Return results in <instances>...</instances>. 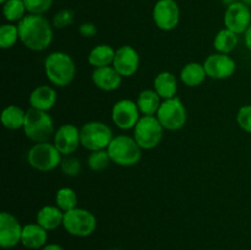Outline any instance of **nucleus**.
<instances>
[{
    "instance_id": "obj_1",
    "label": "nucleus",
    "mask_w": 251,
    "mask_h": 250,
    "mask_svg": "<svg viewBox=\"0 0 251 250\" xmlns=\"http://www.w3.org/2000/svg\"><path fill=\"white\" fill-rule=\"evenodd\" d=\"M17 28L20 41L31 50H44L53 41V27L43 15H26L21 21L17 22Z\"/></svg>"
},
{
    "instance_id": "obj_2",
    "label": "nucleus",
    "mask_w": 251,
    "mask_h": 250,
    "mask_svg": "<svg viewBox=\"0 0 251 250\" xmlns=\"http://www.w3.org/2000/svg\"><path fill=\"white\" fill-rule=\"evenodd\" d=\"M44 73L49 82L58 87H65L73 82L76 66L73 58L64 51L50 53L44 60Z\"/></svg>"
},
{
    "instance_id": "obj_3",
    "label": "nucleus",
    "mask_w": 251,
    "mask_h": 250,
    "mask_svg": "<svg viewBox=\"0 0 251 250\" xmlns=\"http://www.w3.org/2000/svg\"><path fill=\"white\" fill-rule=\"evenodd\" d=\"M141 150L134 137L118 135L113 137L107 151L113 163L122 167H131L139 163L141 159Z\"/></svg>"
},
{
    "instance_id": "obj_4",
    "label": "nucleus",
    "mask_w": 251,
    "mask_h": 250,
    "mask_svg": "<svg viewBox=\"0 0 251 250\" xmlns=\"http://www.w3.org/2000/svg\"><path fill=\"white\" fill-rule=\"evenodd\" d=\"M25 135L33 142H47L55 134L54 122L48 112L29 108L26 112L24 127Z\"/></svg>"
},
{
    "instance_id": "obj_5",
    "label": "nucleus",
    "mask_w": 251,
    "mask_h": 250,
    "mask_svg": "<svg viewBox=\"0 0 251 250\" xmlns=\"http://www.w3.org/2000/svg\"><path fill=\"white\" fill-rule=\"evenodd\" d=\"M61 156L63 154L59 152L54 144H50L49 141L38 142L29 149L27 153V161L29 166L37 171L49 172L60 166L63 161Z\"/></svg>"
},
{
    "instance_id": "obj_6",
    "label": "nucleus",
    "mask_w": 251,
    "mask_h": 250,
    "mask_svg": "<svg viewBox=\"0 0 251 250\" xmlns=\"http://www.w3.org/2000/svg\"><path fill=\"white\" fill-rule=\"evenodd\" d=\"M163 131L156 115H142L134 127V139L142 150H152L161 144Z\"/></svg>"
},
{
    "instance_id": "obj_7",
    "label": "nucleus",
    "mask_w": 251,
    "mask_h": 250,
    "mask_svg": "<svg viewBox=\"0 0 251 250\" xmlns=\"http://www.w3.org/2000/svg\"><path fill=\"white\" fill-rule=\"evenodd\" d=\"M63 227L70 235L85 238L92 234L97 227V220L91 211L76 207L64 212Z\"/></svg>"
},
{
    "instance_id": "obj_8",
    "label": "nucleus",
    "mask_w": 251,
    "mask_h": 250,
    "mask_svg": "<svg viewBox=\"0 0 251 250\" xmlns=\"http://www.w3.org/2000/svg\"><path fill=\"white\" fill-rule=\"evenodd\" d=\"M81 145L92 151L107 150L113 140V131L102 122H88L80 129Z\"/></svg>"
},
{
    "instance_id": "obj_9",
    "label": "nucleus",
    "mask_w": 251,
    "mask_h": 250,
    "mask_svg": "<svg viewBox=\"0 0 251 250\" xmlns=\"http://www.w3.org/2000/svg\"><path fill=\"white\" fill-rule=\"evenodd\" d=\"M156 117L162 126L164 127V130L176 131L185 125L188 114H186L185 105L183 104L180 98L176 96V97L164 100L162 102Z\"/></svg>"
},
{
    "instance_id": "obj_10",
    "label": "nucleus",
    "mask_w": 251,
    "mask_h": 250,
    "mask_svg": "<svg viewBox=\"0 0 251 250\" xmlns=\"http://www.w3.org/2000/svg\"><path fill=\"white\" fill-rule=\"evenodd\" d=\"M152 17L162 31H173L180 21V9L176 0H158L154 4Z\"/></svg>"
},
{
    "instance_id": "obj_11",
    "label": "nucleus",
    "mask_w": 251,
    "mask_h": 250,
    "mask_svg": "<svg viewBox=\"0 0 251 250\" xmlns=\"http://www.w3.org/2000/svg\"><path fill=\"white\" fill-rule=\"evenodd\" d=\"M140 112L137 103L131 100H120L114 103L112 108V120L119 129H134L140 120Z\"/></svg>"
},
{
    "instance_id": "obj_12",
    "label": "nucleus",
    "mask_w": 251,
    "mask_h": 250,
    "mask_svg": "<svg viewBox=\"0 0 251 250\" xmlns=\"http://www.w3.org/2000/svg\"><path fill=\"white\" fill-rule=\"evenodd\" d=\"M223 22L226 28L230 29L238 36L245 33L251 25L250 7L242 1L234 2L226 9Z\"/></svg>"
},
{
    "instance_id": "obj_13",
    "label": "nucleus",
    "mask_w": 251,
    "mask_h": 250,
    "mask_svg": "<svg viewBox=\"0 0 251 250\" xmlns=\"http://www.w3.org/2000/svg\"><path fill=\"white\" fill-rule=\"evenodd\" d=\"M206 74L213 80H226L233 76L237 69L234 59L229 54L215 53L207 56L203 63Z\"/></svg>"
},
{
    "instance_id": "obj_14",
    "label": "nucleus",
    "mask_w": 251,
    "mask_h": 250,
    "mask_svg": "<svg viewBox=\"0 0 251 250\" xmlns=\"http://www.w3.org/2000/svg\"><path fill=\"white\" fill-rule=\"evenodd\" d=\"M24 227L10 212L0 213V245L4 249H11L21 243Z\"/></svg>"
},
{
    "instance_id": "obj_15",
    "label": "nucleus",
    "mask_w": 251,
    "mask_h": 250,
    "mask_svg": "<svg viewBox=\"0 0 251 250\" xmlns=\"http://www.w3.org/2000/svg\"><path fill=\"white\" fill-rule=\"evenodd\" d=\"M54 145L63 156H70L81 145L80 130L74 124H63L54 134Z\"/></svg>"
},
{
    "instance_id": "obj_16",
    "label": "nucleus",
    "mask_w": 251,
    "mask_h": 250,
    "mask_svg": "<svg viewBox=\"0 0 251 250\" xmlns=\"http://www.w3.org/2000/svg\"><path fill=\"white\" fill-rule=\"evenodd\" d=\"M140 65V56L136 49L131 46L119 47L115 50L114 61H113V68L123 76V77H129L132 76L137 71Z\"/></svg>"
},
{
    "instance_id": "obj_17",
    "label": "nucleus",
    "mask_w": 251,
    "mask_h": 250,
    "mask_svg": "<svg viewBox=\"0 0 251 250\" xmlns=\"http://www.w3.org/2000/svg\"><path fill=\"white\" fill-rule=\"evenodd\" d=\"M123 76L113 68V65L96 68L92 73V82L102 91H115L122 85Z\"/></svg>"
},
{
    "instance_id": "obj_18",
    "label": "nucleus",
    "mask_w": 251,
    "mask_h": 250,
    "mask_svg": "<svg viewBox=\"0 0 251 250\" xmlns=\"http://www.w3.org/2000/svg\"><path fill=\"white\" fill-rule=\"evenodd\" d=\"M56 100L55 90L48 85H42L34 88L29 95V105L34 109L48 112L55 105Z\"/></svg>"
},
{
    "instance_id": "obj_19",
    "label": "nucleus",
    "mask_w": 251,
    "mask_h": 250,
    "mask_svg": "<svg viewBox=\"0 0 251 250\" xmlns=\"http://www.w3.org/2000/svg\"><path fill=\"white\" fill-rule=\"evenodd\" d=\"M48 230L44 229L38 223H29L24 225L21 237V244L28 249H42L47 245Z\"/></svg>"
},
{
    "instance_id": "obj_20",
    "label": "nucleus",
    "mask_w": 251,
    "mask_h": 250,
    "mask_svg": "<svg viewBox=\"0 0 251 250\" xmlns=\"http://www.w3.org/2000/svg\"><path fill=\"white\" fill-rule=\"evenodd\" d=\"M63 221L64 212L58 206H43L36 216V222L48 232L63 225Z\"/></svg>"
},
{
    "instance_id": "obj_21",
    "label": "nucleus",
    "mask_w": 251,
    "mask_h": 250,
    "mask_svg": "<svg viewBox=\"0 0 251 250\" xmlns=\"http://www.w3.org/2000/svg\"><path fill=\"white\" fill-rule=\"evenodd\" d=\"M153 87L159 97L163 100H169V98L176 97V91H178V81L172 73L162 71L154 78Z\"/></svg>"
},
{
    "instance_id": "obj_22",
    "label": "nucleus",
    "mask_w": 251,
    "mask_h": 250,
    "mask_svg": "<svg viewBox=\"0 0 251 250\" xmlns=\"http://www.w3.org/2000/svg\"><path fill=\"white\" fill-rule=\"evenodd\" d=\"M205 66L200 63H188L180 71V80L184 85L189 87L200 86L206 80Z\"/></svg>"
},
{
    "instance_id": "obj_23",
    "label": "nucleus",
    "mask_w": 251,
    "mask_h": 250,
    "mask_svg": "<svg viewBox=\"0 0 251 250\" xmlns=\"http://www.w3.org/2000/svg\"><path fill=\"white\" fill-rule=\"evenodd\" d=\"M115 50L109 44H97L88 54V64L93 68L113 65Z\"/></svg>"
},
{
    "instance_id": "obj_24",
    "label": "nucleus",
    "mask_w": 251,
    "mask_h": 250,
    "mask_svg": "<svg viewBox=\"0 0 251 250\" xmlns=\"http://www.w3.org/2000/svg\"><path fill=\"white\" fill-rule=\"evenodd\" d=\"M137 107L144 115H156L161 107V97L154 90H144L137 97Z\"/></svg>"
},
{
    "instance_id": "obj_25",
    "label": "nucleus",
    "mask_w": 251,
    "mask_h": 250,
    "mask_svg": "<svg viewBox=\"0 0 251 250\" xmlns=\"http://www.w3.org/2000/svg\"><path fill=\"white\" fill-rule=\"evenodd\" d=\"M26 112L17 105H7L1 113V123L6 129L19 130L24 127Z\"/></svg>"
},
{
    "instance_id": "obj_26",
    "label": "nucleus",
    "mask_w": 251,
    "mask_h": 250,
    "mask_svg": "<svg viewBox=\"0 0 251 250\" xmlns=\"http://www.w3.org/2000/svg\"><path fill=\"white\" fill-rule=\"evenodd\" d=\"M238 44V34L228 28H223L216 34L213 39V47L217 53L229 54L235 49Z\"/></svg>"
},
{
    "instance_id": "obj_27",
    "label": "nucleus",
    "mask_w": 251,
    "mask_h": 250,
    "mask_svg": "<svg viewBox=\"0 0 251 250\" xmlns=\"http://www.w3.org/2000/svg\"><path fill=\"white\" fill-rule=\"evenodd\" d=\"M55 203L63 212L74 210L77 207L78 198L75 190L71 188H61L55 194Z\"/></svg>"
},
{
    "instance_id": "obj_28",
    "label": "nucleus",
    "mask_w": 251,
    "mask_h": 250,
    "mask_svg": "<svg viewBox=\"0 0 251 250\" xmlns=\"http://www.w3.org/2000/svg\"><path fill=\"white\" fill-rule=\"evenodd\" d=\"M26 6H25L24 0H7L2 4V14L6 21L9 22H19L24 19L26 15Z\"/></svg>"
},
{
    "instance_id": "obj_29",
    "label": "nucleus",
    "mask_w": 251,
    "mask_h": 250,
    "mask_svg": "<svg viewBox=\"0 0 251 250\" xmlns=\"http://www.w3.org/2000/svg\"><path fill=\"white\" fill-rule=\"evenodd\" d=\"M112 163L109 153L107 150H98V151H92L87 158V164L92 171L100 172L104 171Z\"/></svg>"
},
{
    "instance_id": "obj_30",
    "label": "nucleus",
    "mask_w": 251,
    "mask_h": 250,
    "mask_svg": "<svg viewBox=\"0 0 251 250\" xmlns=\"http://www.w3.org/2000/svg\"><path fill=\"white\" fill-rule=\"evenodd\" d=\"M20 39L19 28L12 24H4L0 27V47L2 49H9L16 44Z\"/></svg>"
},
{
    "instance_id": "obj_31",
    "label": "nucleus",
    "mask_w": 251,
    "mask_h": 250,
    "mask_svg": "<svg viewBox=\"0 0 251 250\" xmlns=\"http://www.w3.org/2000/svg\"><path fill=\"white\" fill-rule=\"evenodd\" d=\"M28 14L43 15L53 6L54 0H24Z\"/></svg>"
},
{
    "instance_id": "obj_32",
    "label": "nucleus",
    "mask_w": 251,
    "mask_h": 250,
    "mask_svg": "<svg viewBox=\"0 0 251 250\" xmlns=\"http://www.w3.org/2000/svg\"><path fill=\"white\" fill-rule=\"evenodd\" d=\"M60 168L63 173L68 176H75L81 172V162L76 157L65 156V158L61 161Z\"/></svg>"
},
{
    "instance_id": "obj_33",
    "label": "nucleus",
    "mask_w": 251,
    "mask_h": 250,
    "mask_svg": "<svg viewBox=\"0 0 251 250\" xmlns=\"http://www.w3.org/2000/svg\"><path fill=\"white\" fill-rule=\"evenodd\" d=\"M74 22V12L73 10L63 9L56 12L53 17V26L55 28L63 29L65 27L70 26Z\"/></svg>"
},
{
    "instance_id": "obj_34",
    "label": "nucleus",
    "mask_w": 251,
    "mask_h": 250,
    "mask_svg": "<svg viewBox=\"0 0 251 250\" xmlns=\"http://www.w3.org/2000/svg\"><path fill=\"white\" fill-rule=\"evenodd\" d=\"M237 123L240 129L251 134V105L247 104L239 108L237 113Z\"/></svg>"
},
{
    "instance_id": "obj_35",
    "label": "nucleus",
    "mask_w": 251,
    "mask_h": 250,
    "mask_svg": "<svg viewBox=\"0 0 251 250\" xmlns=\"http://www.w3.org/2000/svg\"><path fill=\"white\" fill-rule=\"evenodd\" d=\"M78 32H80L81 36L90 38V37L96 36V33H97V27L92 22H83L80 26V28H78Z\"/></svg>"
},
{
    "instance_id": "obj_36",
    "label": "nucleus",
    "mask_w": 251,
    "mask_h": 250,
    "mask_svg": "<svg viewBox=\"0 0 251 250\" xmlns=\"http://www.w3.org/2000/svg\"><path fill=\"white\" fill-rule=\"evenodd\" d=\"M244 39H245V46L248 47V49L251 50V25L249 26V28L247 29V32L244 33Z\"/></svg>"
},
{
    "instance_id": "obj_37",
    "label": "nucleus",
    "mask_w": 251,
    "mask_h": 250,
    "mask_svg": "<svg viewBox=\"0 0 251 250\" xmlns=\"http://www.w3.org/2000/svg\"><path fill=\"white\" fill-rule=\"evenodd\" d=\"M41 250H64V248L61 245L55 244V243H50V244L44 245Z\"/></svg>"
},
{
    "instance_id": "obj_38",
    "label": "nucleus",
    "mask_w": 251,
    "mask_h": 250,
    "mask_svg": "<svg viewBox=\"0 0 251 250\" xmlns=\"http://www.w3.org/2000/svg\"><path fill=\"white\" fill-rule=\"evenodd\" d=\"M223 5H226V6H230L232 4H234V2H237V0H222Z\"/></svg>"
},
{
    "instance_id": "obj_39",
    "label": "nucleus",
    "mask_w": 251,
    "mask_h": 250,
    "mask_svg": "<svg viewBox=\"0 0 251 250\" xmlns=\"http://www.w3.org/2000/svg\"><path fill=\"white\" fill-rule=\"evenodd\" d=\"M240 1H242V2H243V4L248 5V6H249V7H251V0H240Z\"/></svg>"
},
{
    "instance_id": "obj_40",
    "label": "nucleus",
    "mask_w": 251,
    "mask_h": 250,
    "mask_svg": "<svg viewBox=\"0 0 251 250\" xmlns=\"http://www.w3.org/2000/svg\"><path fill=\"white\" fill-rule=\"evenodd\" d=\"M7 0H0V2H1V4H4V2H6Z\"/></svg>"
}]
</instances>
